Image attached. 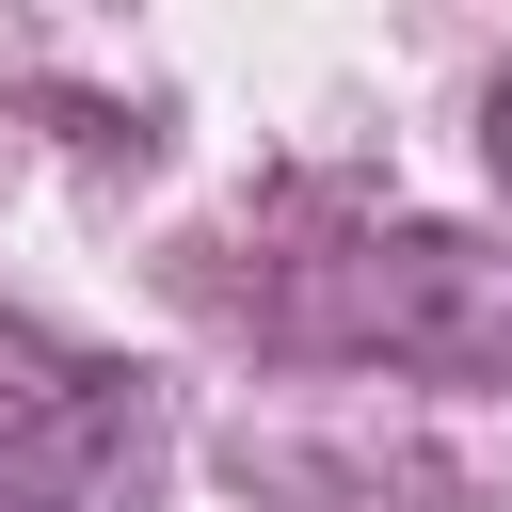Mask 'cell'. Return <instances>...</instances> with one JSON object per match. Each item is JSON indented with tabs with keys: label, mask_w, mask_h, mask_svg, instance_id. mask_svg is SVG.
Here are the masks:
<instances>
[{
	"label": "cell",
	"mask_w": 512,
	"mask_h": 512,
	"mask_svg": "<svg viewBox=\"0 0 512 512\" xmlns=\"http://www.w3.org/2000/svg\"><path fill=\"white\" fill-rule=\"evenodd\" d=\"M480 160H496V192H512V64H496V96H480Z\"/></svg>",
	"instance_id": "2"
},
{
	"label": "cell",
	"mask_w": 512,
	"mask_h": 512,
	"mask_svg": "<svg viewBox=\"0 0 512 512\" xmlns=\"http://www.w3.org/2000/svg\"><path fill=\"white\" fill-rule=\"evenodd\" d=\"M304 304H320L336 336L400 352V368H512V256H480V240H448V224H384V240L320 256Z\"/></svg>",
	"instance_id": "1"
}]
</instances>
